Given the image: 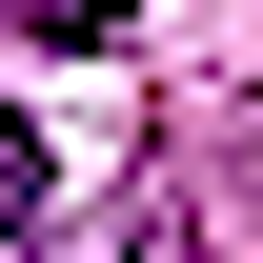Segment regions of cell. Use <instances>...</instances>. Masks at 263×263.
<instances>
[{
  "mask_svg": "<svg viewBox=\"0 0 263 263\" xmlns=\"http://www.w3.org/2000/svg\"><path fill=\"white\" fill-rule=\"evenodd\" d=\"M0 21H21L41 61H101V41H142V0H0Z\"/></svg>",
  "mask_w": 263,
  "mask_h": 263,
  "instance_id": "cell-1",
  "label": "cell"
},
{
  "mask_svg": "<svg viewBox=\"0 0 263 263\" xmlns=\"http://www.w3.org/2000/svg\"><path fill=\"white\" fill-rule=\"evenodd\" d=\"M21 223H41V122H0V263H21Z\"/></svg>",
  "mask_w": 263,
  "mask_h": 263,
  "instance_id": "cell-2",
  "label": "cell"
}]
</instances>
